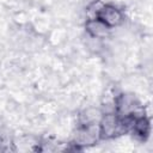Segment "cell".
Returning a JSON list of instances; mask_svg holds the SVG:
<instances>
[{"label":"cell","instance_id":"6da1fadb","mask_svg":"<svg viewBox=\"0 0 153 153\" xmlns=\"http://www.w3.org/2000/svg\"><path fill=\"white\" fill-rule=\"evenodd\" d=\"M98 131H99L100 140L114 139V137L126 133V130L122 126L121 118L115 112L102 114V116L98 121Z\"/></svg>","mask_w":153,"mask_h":153},{"label":"cell","instance_id":"7a4b0ae2","mask_svg":"<svg viewBox=\"0 0 153 153\" xmlns=\"http://www.w3.org/2000/svg\"><path fill=\"white\" fill-rule=\"evenodd\" d=\"M93 17L98 18L111 30L122 25L124 22V13L122 10L111 4H99Z\"/></svg>","mask_w":153,"mask_h":153},{"label":"cell","instance_id":"277c9868","mask_svg":"<svg viewBox=\"0 0 153 153\" xmlns=\"http://www.w3.org/2000/svg\"><path fill=\"white\" fill-rule=\"evenodd\" d=\"M129 131L136 139H139L141 141L147 140V137L149 136V131H151V122H149V118L145 114L137 116L134 120L133 126H131V128H130Z\"/></svg>","mask_w":153,"mask_h":153},{"label":"cell","instance_id":"3957f363","mask_svg":"<svg viewBox=\"0 0 153 153\" xmlns=\"http://www.w3.org/2000/svg\"><path fill=\"white\" fill-rule=\"evenodd\" d=\"M85 31L88 35L90 38L93 39H104L106 37H109L111 29L108 27L103 22H100L98 18L92 17V18H87L85 20Z\"/></svg>","mask_w":153,"mask_h":153}]
</instances>
